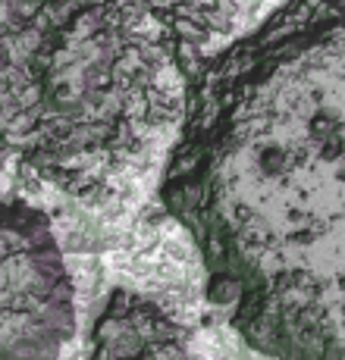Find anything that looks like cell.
Returning a JSON list of instances; mask_svg holds the SVG:
<instances>
[{
  "instance_id": "cell-1",
  "label": "cell",
  "mask_w": 345,
  "mask_h": 360,
  "mask_svg": "<svg viewBox=\"0 0 345 360\" xmlns=\"http://www.w3.org/2000/svg\"><path fill=\"white\" fill-rule=\"evenodd\" d=\"M161 198L270 360H345V0H289L204 60Z\"/></svg>"
},
{
  "instance_id": "cell-2",
  "label": "cell",
  "mask_w": 345,
  "mask_h": 360,
  "mask_svg": "<svg viewBox=\"0 0 345 360\" xmlns=\"http://www.w3.org/2000/svg\"><path fill=\"white\" fill-rule=\"evenodd\" d=\"M204 66L157 0H57L4 16V135L29 169L98 198Z\"/></svg>"
},
{
  "instance_id": "cell-3",
  "label": "cell",
  "mask_w": 345,
  "mask_h": 360,
  "mask_svg": "<svg viewBox=\"0 0 345 360\" xmlns=\"http://www.w3.org/2000/svg\"><path fill=\"white\" fill-rule=\"evenodd\" d=\"M0 360H57L75 329L66 263L47 217L25 200L4 207Z\"/></svg>"
},
{
  "instance_id": "cell-4",
  "label": "cell",
  "mask_w": 345,
  "mask_h": 360,
  "mask_svg": "<svg viewBox=\"0 0 345 360\" xmlns=\"http://www.w3.org/2000/svg\"><path fill=\"white\" fill-rule=\"evenodd\" d=\"M92 360H189L185 332L154 301L113 292L92 335Z\"/></svg>"
},
{
  "instance_id": "cell-5",
  "label": "cell",
  "mask_w": 345,
  "mask_h": 360,
  "mask_svg": "<svg viewBox=\"0 0 345 360\" xmlns=\"http://www.w3.org/2000/svg\"><path fill=\"white\" fill-rule=\"evenodd\" d=\"M192 13L204 19L213 32H226L232 22V13H236V0H182Z\"/></svg>"
},
{
  "instance_id": "cell-6",
  "label": "cell",
  "mask_w": 345,
  "mask_h": 360,
  "mask_svg": "<svg viewBox=\"0 0 345 360\" xmlns=\"http://www.w3.org/2000/svg\"><path fill=\"white\" fill-rule=\"evenodd\" d=\"M41 4H57V0H4V16H16V13H29Z\"/></svg>"
},
{
  "instance_id": "cell-7",
  "label": "cell",
  "mask_w": 345,
  "mask_h": 360,
  "mask_svg": "<svg viewBox=\"0 0 345 360\" xmlns=\"http://www.w3.org/2000/svg\"><path fill=\"white\" fill-rule=\"evenodd\" d=\"M157 4H163V0H157Z\"/></svg>"
}]
</instances>
